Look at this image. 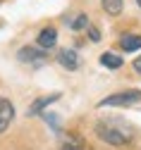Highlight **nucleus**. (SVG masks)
Here are the masks:
<instances>
[{
	"mask_svg": "<svg viewBox=\"0 0 141 150\" xmlns=\"http://www.w3.org/2000/svg\"><path fill=\"white\" fill-rule=\"evenodd\" d=\"M136 5H139V7H141V0H136Z\"/></svg>",
	"mask_w": 141,
	"mask_h": 150,
	"instance_id": "2eb2a0df",
	"label": "nucleus"
},
{
	"mask_svg": "<svg viewBox=\"0 0 141 150\" xmlns=\"http://www.w3.org/2000/svg\"><path fill=\"white\" fill-rule=\"evenodd\" d=\"M60 150H89L86 148V141L77 134H65L62 136V143H60Z\"/></svg>",
	"mask_w": 141,
	"mask_h": 150,
	"instance_id": "0eeeda50",
	"label": "nucleus"
},
{
	"mask_svg": "<svg viewBox=\"0 0 141 150\" xmlns=\"http://www.w3.org/2000/svg\"><path fill=\"white\" fill-rule=\"evenodd\" d=\"M132 67H134V71H136L139 76H141V55H139V57H136V60L132 62Z\"/></svg>",
	"mask_w": 141,
	"mask_h": 150,
	"instance_id": "4468645a",
	"label": "nucleus"
},
{
	"mask_svg": "<svg viewBox=\"0 0 141 150\" xmlns=\"http://www.w3.org/2000/svg\"><path fill=\"white\" fill-rule=\"evenodd\" d=\"M86 31H89V38H91L93 43H98V41H100V31H98L96 26H91V24H89V26H86Z\"/></svg>",
	"mask_w": 141,
	"mask_h": 150,
	"instance_id": "ddd939ff",
	"label": "nucleus"
},
{
	"mask_svg": "<svg viewBox=\"0 0 141 150\" xmlns=\"http://www.w3.org/2000/svg\"><path fill=\"white\" fill-rule=\"evenodd\" d=\"M139 100H141V91L127 88V91H120V93H112V96L103 98L98 103V107H129V105H136Z\"/></svg>",
	"mask_w": 141,
	"mask_h": 150,
	"instance_id": "f03ea898",
	"label": "nucleus"
},
{
	"mask_svg": "<svg viewBox=\"0 0 141 150\" xmlns=\"http://www.w3.org/2000/svg\"><path fill=\"white\" fill-rule=\"evenodd\" d=\"M86 26H89V17H86V14H77L74 19L69 22V29H72V31H82V29H86Z\"/></svg>",
	"mask_w": 141,
	"mask_h": 150,
	"instance_id": "f8f14e48",
	"label": "nucleus"
},
{
	"mask_svg": "<svg viewBox=\"0 0 141 150\" xmlns=\"http://www.w3.org/2000/svg\"><path fill=\"white\" fill-rule=\"evenodd\" d=\"M0 3H3V0H0Z\"/></svg>",
	"mask_w": 141,
	"mask_h": 150,
	"instance_id": "dca6fc26",
	"label": "nucleus"
},
{
	"mask_svg": "<svg viewBox=\"0 0 141 150\" xmlns=\"http://www.w3.org/2000/svg\"><path fill=\"white\" fill-rule=\"evenodd\" d=\"M57 62L62 64L65 69L74 71V69L79 67V55H77V50H72V48H62V50L57 52Z\"/></svg>",
	"mask_w": 141,
	"mask_h": 150,
	"instance_id": "423d86ee",
	"label": "nucleus"
},
{
	"mask_svg": "<svg viewBox=\"0 0 141 150\" xmlns=\"http://www.w3.org/2000/svg\"><path fill=\"white\" fill-rule=\"evenodd\" d=\"M96 136L105 141L108 145H125L132 141V131H127V124L120 119H100L96 124Z\"/></svg>",
	"mask_w": 141,
	"mask_h": 150,
	"instance_id": "f257e3e1",
	"label": "nucleus"
},
{
	"mask_svg": "<svg viewBox=\"0 0 141 150\" xmlns=\"http://www.w3.org/2000/svg\"><path fill=\"white\" fill-rule=\"evenodd\" d=\"M120 45H122L125 52H136V50H141V36L139 33H125L120 38Z\"/></svg>",
	"mask_w": 141,
	"mask_h": 150,
	"instance_id": "1a4fd4ad",
	"label": "nucleus"
},
{
	"mask_svg": "<svg viewBox=\"0 0 141 150\" xmlns=\"http://www.w3.org/2000/svg\"><path fill=\"white\" fill-rule=\"evenodd\" d=\"M100 64H103L105 69H120L125 64V60H122V55H115V52H103L100 55Z\"/></svg>",
	"mask_w": 141,
	"mask_h": 150,
	"instance_id": "9d476101",
	"label": "nucleus"
},
{
	"mask_svg": "<svg viewBox=\"0 0 141 150\" xmlns=\"http://www.w3.org/2000/svg\"><path fill=\"white\" fill-rule=\"evenodd\" d=\"M36 43H38V48H41V50H50V48H55V43H57V31H55L53 26L41 29V33L36 36Z\"/></svg>",
	"mask_w": 141,
	"mask_h": 150,
	"instance_id": "39448f33",
	"label": "nucleus"
},
{
	"mask_svg": "<svg viewBox=\"0 0 141 150\" xmlns=\"http://www.w3.org/2000/svg\"><path fill=\"white\" fill-rule=\"evenodd\" d=\"M17 57H19V62H24V64H34V67H38V64H43V62H46L48 55H46V50H41V48L24 45V48H19Z\"/></svg>",
	"mask_w": 141,
	"mask_h": 150,
	"instance_id": "7ed1b4c3",
	"label": "nucleus"
},
{
	"mask_svg": "<svg viewBox=\"0 0 141 150\" xmlns=\"http://www.w3.org/2000/svg\"><path fill=\"white\" fill-rule=\"evenodd\" d=\"M14 122V105L7 98H0V134H5Z\"/></svg>",
	"mask_w": 141,
	"mask_h": 150,
	"instance_id": "20e7f679",
	"label": "nucleus"
},
{
	"mask_svg": "<svg viewBox=\"0 0 141 150\" xmlns=\"http://www.w3.org/2000/svg\"><path fill=\"white\" fill-rule=\"evenodd\" d=\"M100 5H103V10L110 17H120V14H122V7H125L122 0H100Z\"/></svg>",
	"mask_w": 141,
	"mask_h": 150,
	"instance_id": "9b49d317",
	"label": "nucleus"
},
{
	"mask_svg": "<svg viewBox=\"0 0 141 150\" xmlns=\"http://www.w3.org/2000/svg\"><path fill=\"white\" fill-rule=\"evenodd\" d=\"M55 100H60V93H50V96H43V98L34 100V103H31V107H29V115H31V117L41 115V112H43V110H46L48 105H53Z\"/></svg>",
	"mask_w": 141,
	"mask_h": 150,
	"instance_id": "6e6552de",
	"label": "nucleus"
}]
</instances>
